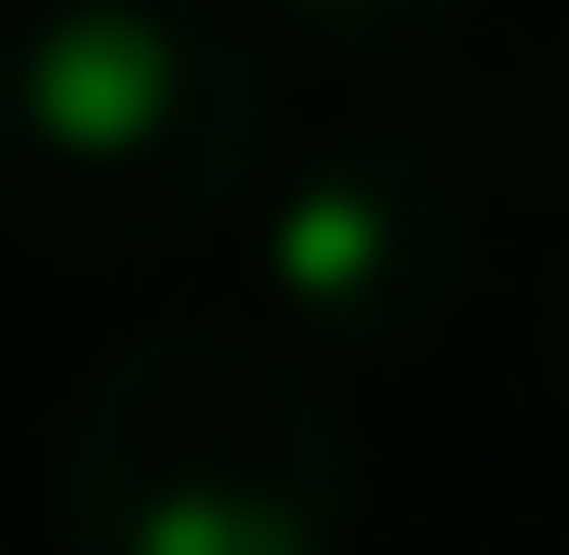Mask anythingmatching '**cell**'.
I'll return each instance as SVG.
<instances>
[{
    "label": "cell",
    "mask_w": 569,
    "mask_h": 555,
    "mask_svg": "<svg viewBox=\"0 0 569 555\" xmlns=\"http://www.w3.org/2000/svg\"><path fill=\"white\" fill-rule=\"evenodd\" d=\"M543 371H557V397H569V252H557V278H543Z\"/></svg>",
    "instance_id": "8992f818"
},
{
    "label": "cell",
    "mask_w": 569,
    "mask_h": 555,
    "mask_svg": "<svg viewBox=\"0 0 569 555\" xmlns=\"http://www.w3.org/2000/svg\"><path fill=\"white\" fill-rule=\"evenodd\" d=\"M503 133H517V172H530V185H569V27L543 40V67L517 80Z\"/></svg>",
    "instance_id": "5b68a950"
},
{
    "label": "cell",
    "mask_w": 569,
    "mask_h": 555,
    "mask_svg": "<svg viewBox=\"0 0 569 555\" xmlns=\"http://www.w3.org/2000/svg\"><path fill=\"white\" fill-rule=\"evenodd\" d=\"M291 40H318V53H345V67H398V53H437L477 0H266Z\"/></svg>",
    "instance_id": "277c9868"
},
{
    "label": "cell",
    "mask_w": 569,
    "mask_h": 555,
    "mask_svg": "<svg viewBox=\"0 0 569 555\" xmlns=\"http://www.w3.org/2000/svg\"><path fill=\"white\" fill-rule=\"evenodd\" d=\"M477 278V199L425 133L358 120L266 185V291L318 357H411Z\"/></svg>",
    "instance_id": "3957f363"
},
{
    "label": "cell",
    "mask_w": 569,
    "mask_h": 555,
    "mask_svg": "<svg viewBox=\"0 0 569 555\" xmlns=\"http://www.w3.org/2000/svg\"><path fill=\"white\" fill-rule=\"evenodd\" d=\"M279 80L212 0H13L0 13V239L146 265L266 185Z\"/></svg>",
    "instance_id": "6da1fadb"
},
{
    "label": "cell",
    "mask_w": 569,
    "mask_h": 555,
    "mask_svg": "<svg viewBox=\"0 0 569 555\" xmlns=\"http://www.w3.org/2000/svg\"><path fill=\"white\" fill-rule=\"evenodd\" d=\"M67 555H345L358 423L305 344L186 317L120 344L53 450Z\"/></svg>",
    "instance_id": "7a4b0ae2"
}]
</instances>
